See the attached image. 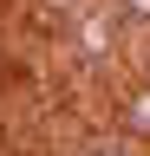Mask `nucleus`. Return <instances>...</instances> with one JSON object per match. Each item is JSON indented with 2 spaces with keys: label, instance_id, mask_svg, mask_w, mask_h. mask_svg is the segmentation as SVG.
I'll return each instance as SVG.
<instances>
[{
  "label": "nucleus",
  "instance_id": "1",
  "mask_svg": "<svg viewBox=\"0 0 150 156\" xmlns=\"http://www.w3.org/2000/svg\"><path fill=\"white\" fill-rule=\"evenodd\" d=\"M118 130L150 136V78H144V91H124V98H118Z\"/></svg>",
  "mask_w": 150,
  "mask_h": 156
}]
</instances>
